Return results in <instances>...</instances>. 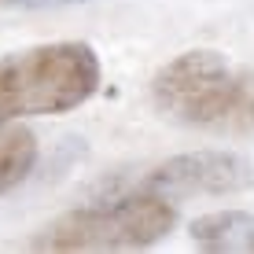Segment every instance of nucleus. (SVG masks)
<instances>
[{
    "instance_id": "nucleus-1",
    "label": "nucleus",
    "mask_w": 254,
    "mask_h": 254,
    "mask_svg": "<svg viewBox=\"0 0 254 254\" xmlns=\"http://www.w3.org/2000/svg\"><path fill=\"white\" fill-rule=\"evenodd\" d=\"M100 56L85 41L33 45L0 59V126L81 107L100 89Z\"/></svg>"
},
{
    "instance_id": "nucleus-2",
    "label": "nucleus",
    "mask_w": 254,
    "mask_h": 254,
    "mask_svg": "<svg viewBox=\"0 0 254 254\" xmlns=\"http://www.w3.org/2000/svg\"><path fill=\"white\" fill-rule=\"evenodd\" d=\"M177 225V206L155 191H126L77 206L48 221L30 240L33 251H140L159 243Z\"/></svg>"
},
{
    "instance_id": "nucleus-3",
    "label": "nucleus",
    "mask_w": 254,
    "mask_h": 254,
    "mask_svg": "<svg viewBox=\"0 0 254 254\" xmlns=\"http://www.w3.org/2000/svg\"><path fill=\"white\" fill-rule=\"evenodd\" d=\"M243 100V77L214 48H195L170 59L151 77L155 111L181 126H217Z\"/></svg>"
},
{
    "instance_id": "nucleus-4",
    "label": "nucleus",
    "mask_w": 254,
    "mask_h": 254,
    "mask_svg": "<svg viewBox=\"0 0 254 254\" xmlns=\"http://www.w3.org/2000/svg\"><path fill=\"white\" fill-rule=\"evenodd\" d=\"M254 185V166L236 151H188L147 170L136 181L140 191L177 195H236Z\"/></svg>"
},
{
    "instance_id": "nucleus-5",
    "label": "nucleus",
    "mask_w": 254,
    "mask_h": 254,
    "mask_svg": "<svg viewBox=\"0 0 254 254\" xmlns=\"http://www.w3.org/2000/svg\"><path fill=\"white\" fill-rule=\"evenodd\" d=\"M191 243L217 254H254V214L247 210H217L191 221Z\"/></svg>"
},
{
    "instance_id": "nucleus-6",
    "label": "nucleus",
    "mask_w": 254,
    "mask_h": 254,
    "mask_svg": "<svg viewBox=\"0 0 254 254\" xmlns=\"http://www.w3.org/2000/svg\"><path fill=\"white\" fill-rule=\"evenodd\" d=\"M37 166V136L19 122L0 126V195L19 188Z\"/></svg>"
},
{
    "instance_id": "nucleus-7",
    "label": "nucleus",
    "mask_w": 254,
    "mask_h": 254,
    "mask_svg": "<svg viewBox=\"0 0 254 254\" xmlns=\"http://www.w3.org/2000/svg\"><path fill=\"white\" fill-rule=\"evenodd\" d=\"M4 7H63V4H85V0H0Z\"/></svg>"
}]
</instances>
